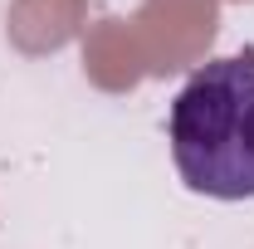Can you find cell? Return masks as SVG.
I'll return each instance as SVG.
<instances>
[{
    "instance_id": "1",
    "label": "cell",
    "mask_w": 254,
    "mask_h": 249,
    "mask_svg": "<svg viewBox=\"0 0 254 249\" xmlns=\"http://www.w3.org/2000/svg\"><path fill=\"white\" fill-rule=\"evenodd\" d=\"M171 161L195 195L254 200V49L210 59L166 113Z\"/></svg>"
}]
</instances>
